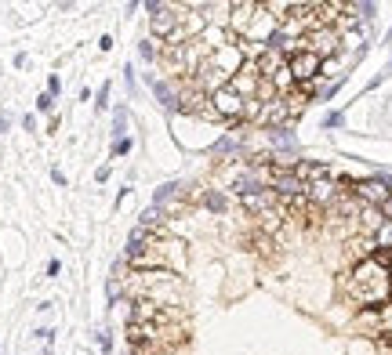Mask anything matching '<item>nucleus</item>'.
Segmentation results:
<instances>
[{"instance_id": "obj_11", "label": "nucleus", "mask_w": 392, "mask_h": 355, "mask_svg": "<svg viewBox=\"0 0 392 355\" xmlns=\"http://www.w3.org/2000/svg\"><path fill=\"white\" fill-rule=\"evenodd\" d=\"M374 351L378 355H392V334H378L374 337Z\"/></svg>"}, {"instance_id": "obj_3", "label": "nucleus", "mask_w": 392, "mask_h": 355, "mask_svg": "<svg viewBox=\"0 0 392 355\" xmlns=\"http://www.w3.org/2000/svg\"><path fill=\"white\" fill-rule=\"evenodd\" d=\"M128 261L135 269H164V272H182L186 265V243L164 236V232H149L145 243L128 250Z\"/></svg>"}, {"instance_id": "obj_15", "label": "nucleus", "mask_w": 392, "mask_h": 355, "mask_svg": "<svg viewBox=\"0 0 392 355\" xmlns=\"http://www.w3.org/2000/svg\"><path fill=\"white\" fill-rule=\"evenodd\" d=\"M124 127H128V113L116 109V135H124Z\"/></svg>"}, {"instance_id": "obj_1", "label": "nucleus", "mask_w": 392, "mask_h": 355, "mask_svg": "<svg viewBox=\"0 0 392 355\" xmlns=\"http://www.w3.org/2000/svg\"><path fill=\"white\" fill-rule=\"evenodd\" d=\"M128 294L135 301H153L164 308H182L186 286L178 279V272H164V269H135L128 276Z\"/></svg>"}, {"instance_id": "obj_6", "label": "nucleus", "mask_w": 392, "mask_h": 355, "mask_svg": "<svg viewBox=\"0 0 392 355\" xmlns=\"http://www.w3.org/2000/svg\"><path fill=\"white\" fill-rule=\"evenodd\" d=\"M320 66H323V62H320L313 51H294V55H287V69H291V77H294L298 87H301V84H313V80L320 77Z\"/></svg>"}, {"instance_id": "obj_4", "label": "nucleus", "mask_w": 392, "mask_h": 355, "mask_svg": "<svg viewBox=\"0 0 392 355\" xmlns=\"http://www.w3.org/2000/svg\"><path fill=\"white\" fill-rule=\"evenodd\" d=\"M207 106H211V120H229V123H240L244 120V109H247V102L240 98L233 87H222L215 94H207Z\"/></svg>"}, {"instance_id": "obj_16", "label": "nucleus", "mask_w": 392, "mask_h": 355, "mask_svg": "<svg viewBox=\"0 0 392 355\" xmlns=\"http://www.w3.org/2000/svg\"><path fill=\"white\" fill-rule=\"evenodd\" d=\"M138 51H142V58H157V47H153V40H145Z\"/></svg>"}, {"instance_id": "obj_17", "label": "nucleus", "mask_w": 392, "mask_h": 355, "mask_svg": "<svg viewBox=\"0 0 392 355\" xmlns=\"http://www.w3.org/2000/svg\"><path fill=\"white\" fill-rule=\"evenodd\" d=\"M128 149H131V142H128V138H116V145H113V152H116V156H124Z\"/></svg>"}, {"instance_id": "obj_13", "label": "nucleus", "mask_w": 392, "mask_h": 355, "mask_svg": "<svg viewBox=\"0 0 392 355\" xmlns=\"http://www.w3.org/2000/svg\"><path fill=\"white\" fill-rule=\"evenodd\" d=\"M342 123H345L342 113H327V116H323V127H342Z\"/></svg>"}, {"instance_id": "obj_7", "label": "nucleus", "mask_w": 392, "mask_h": 355, "mask_svg": "<svg viewBox=\"0 0 392 355\" xmlns=\"http://www.w3.org/2000/svg\"><path fill=\"white\" fill-rule=\"evenodd\" d=\"M342 192H345V188H338L330 178H323V181H313V185L306 188V200H309L313 207H330V203L342 196Z\"/></svg>"}, {"instance_id": "obj_12", "label": "nucleus", "mask_w": 392, "mask_h": 355, "mask_svg": "<svg viewBox=\"0 0 392 355\" xmlns=\"http://www.w3.org/2000/svg\"><path fill=\"white\" fill-rule=\"evenodd\" d=\"M378 322H381V334H392V301L388 305H381V312H378Z\"/></svg>"}, {"instance_id": "obj_2", "label": "nucleus", "mask_w": 392, "mask_h": 355, "mask_svg": "<svg viewBox=\"0 0 392 355\" xmlns=\"http://www.w3.org/2000/svg\"><path fill=\"white\" fill-rule=\"evenodd\" d=\"M345 290L359 305H388L392 301V276L378 257H367V261H356V269L345 279Z\"/></svg>"}, {"instance_id": "obj_19", "label": "nucleus", "mask_w": 392, "mask_h": 355, "mask_svg": "<svg viewBox=\"0 0 392 355\" xmlns=\"http://www.w3.org/2000/svg\"><path fill=\"white\" fill-rule=\"evenodd\" d=\"M381 218H385V221H392V196L381 203Z\"/></svg>"}, {"instance_id": "obj_10", "label": "nucleus", "mask_w": 392, "mask_h": 355, "mask_svg": "<svg viewBox=\"0 0 392 355\" xmlns=\"http://www.w3.org/2000/svg\"><path fill=\"white\" fill-rule=\"evenodd\" d=\"M374 243L378 250H392V221H381V229L374 232Z\"/></svg>"}, {"instance_id": "obj_14", "label": "nucleus", "mask_w": 392, "mask_h": 355, "mask_svg": "<svg viewBox=\"0 0 392 355\" xmlns=\"http://www.w3.org/2000/svg\"><path fill=\"white\" fill-rule=\"evenodd\" d=\"M51 106H55V98H51V94L44 91L40 98H37V109H40V113H51Z\"/></svg>"}, {"instance_id": "obj_20", "label": "nucleus", "mask_w": 392, "mask_h": 355, "mask_svg": "<svg viewBox=\"0 0 392 355\" xmlns=\"http://www.w3.org/2000/svg\"><path fill=\"white\" fill-rule=\"evenodd\" d=\"M106 98H109V84L99 91V109H106Z\"/></svg>"}, {"instance_id": "obj_9", "label": "nucleus", "mask_w": 392, "mask_h": 355, "mask_svg": "<svg viewBox=\"0 0 392 355\" xmlns=\"http://www.w3.org/2000/svg\"><path fill=\"white\" fill-rule=\"evenodd\" d=\"M153 91H157V98H160V106H167V109H178V91L171 87V84H153Z\"/></svg>"}, {"instance_id": "obj_18", "label": "nucleus", "mask_w": 392, "mask_h": 355, "mask_svg": "<svg viewBox=\"0 0 392 355\" xmlns=\"http://www.w3.org/2000/svg\"><path fill=\"white\" fill-rule=\"evenodd\" d=\"M207 207H211V210H222L225 200H222V196H207Z\"/></svg>"}, {"instance_id": "obj_5", "label": "nucleus", "mask_w": 392, "mask_h": 355, "mask_svg": "<svg viewBox=\"0 0 392 355\" xmlns=\"http://www.w3.org/2000/svg\"><path fill=\"white\" fill-rule=\"evenodd\" d=\"M345 192L349 196H356L364 207H378L381 210V203L392 196V188H388V181L385 178H364V181H345Z\"/></svg>"}, {"instance_id": "obj_8", "label": "nucleus", "mask_w": 392, "mask_h": 355, "mask_svg": "<svg viewBox=\"0 0 392 355\" xmlns=\"http://www.w3.org/2000/svg\"><path fill=\"white\" fill-rule=\"evenodd\" d=\"M291 174L301 181V185H313V181H323V178H330V167H323V164H313V159H294V167H291Z\"/></svg>"}]
</instances>
